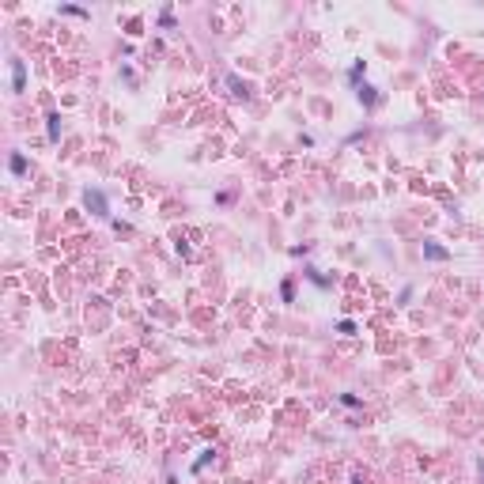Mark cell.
Masks as SVG:
<instances>
[{
    "label": "cell",
    "instance_id": "cell-1",
    "mask_svg": "<svg viewBox=\"0 0 484 484\" xmlns=\"http://www.w3.org/2000/svg\"><path fill=\"white\" fill-rule=\"evenodd\" d=\"M83 201H87V208H95V216H110V212H106V201H102V193H87Z\"/></svg>",
    "mask_w": 484,
    "mask_h": 484
},
{
    "label": "cell",
    "instance_id": "cell-2",
    "mask_svg": "<svg viewBox=\"0 0 484 484\" xmlns=\"http://www.w3.org/2000/svg\"><path fill=\"white\" fill-rule=\"evenodd\" d=\"M12 76H15V91H23V61H12Z\"/></svg>",
    "mask_w": 484,
    "mask_h": 484
},
{
    "label": "cell",
    "instance_id": "cell-3",
    "mask_svg": "<svg viewBox=\"0 0 484 484\" xmlns=\"http://www.w3.org/2000/svg\"><path fill=\"white\" fill-rule=\"evenodd\" d=\"M480 477H484V462H480Z\"/></svg>",
    "mask_w": 484,
    "mask_h": 484
}]
</instances>
